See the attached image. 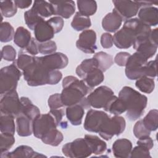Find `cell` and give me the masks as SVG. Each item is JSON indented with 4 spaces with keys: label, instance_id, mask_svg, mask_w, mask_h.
<instances>
[{
    "label": "cell",
    "instance_id": "obj_10",
    "mask_svg": "<svg viewBox=\"0 0 158 158\" xmlns=\"http://www.w3.org/2000/svg\"><path fill=\"white\" fill-rule=\"evenodd\" d=\"M57 126L54 117L49 112L40 114L33 121V133L36 138L41 139L49 131L57 128Z\"/></svg>",
    "mask_w": 158,
    "mask_h": 158
},
{
    "label": "cell",
    "instance_id": "obj_36",
    "mask_svg": "<svg viewBox=\"0 0 158 158\" xmlns=\"http://www.w3.org/2000/svg\"><path fill=\"white\" fill-rule=\"evenodd\" d=\"M98 67V62L94 57L86 59L83 60L81 64L77 66L76 69V73L81 79L83 78L86 73L91 69ZM99 68V67H98Z\"/></svg>",
    "mask_w": 158,
    "mask_h": 158
},
{
    "label": "cell",
    "instance_id": "obj_18",
    "mask_svg": "<svg viewBox=\"0 0 158 158\" xmlns=\"http://www.w3.org/2000/svg\"><path fill=\"white\" fill-rule=\"evenodd\" d=\"M158 9L153 6L140 8L138 12L139 19L144 24L149 26H156L158 23Z\"/></svg>",
    "mask_w": 158,
    "mask_h": 158
},
{
    "label": "cell",
    "instance_id": "obj_35",
    "mask_svg": "<svg viewBox=\"0 0 158 158\" xmlns=\"http://www.w3.org/2000/svg\"><path fill=\"white\" fill-rule=\"evenodd\" d=\"M135 86L139 91L144 93L150 94L154 89L155 82L152 78L143 76L136 80Z\"/></svg>",
    "mask_w": 158,
    "mask_h": 158
},
{
    "label": "cell",
    "instance_id": "obj_16",
    "mask_svg": "<svg viewBox=\"0 0 158 158\" xmlns=\"http://www.w3.org/2000/svg\"><path fill=\"white\" fill-rule=\"evenodd\" d=\"M54 10V15L59 17L69 19L75 12V5L73 1H49Z\"/></svg>",
    "mask_w": 158,
    "mask_h": 158
},
{
    "label": "cell",
    "instance_id": "obj_21",
    "mask_svg": "<svg viewBox=\"0 0 158 158\" xmlns=\"http://www.w3.org/2000/svg\"><path fill=\"white\" fill-rule=\"evenodd\" d=\"M2 158L4 157H44V155L35 152L30 146L27 145H21L18 146L12 152H7L1 154Z\"/></svg>",
    "mask_w": 158,
    "mask_h": 158
},
{
    "label": "cell",
    "instance_id": "obj_26",
    "mask_svg": "<svg viewBox=\"0 0 158 158\" xmlns=\"http://www.w3.org/2000/svg\"><path fill=\"white\" fill-rule=\"evenodd\" d=\"M85 139L86 140L90 147L92 153L96 155L103 154L107 149V144L105 141L100 139L98 136L92 135H86Z\"/></svg>",
    "mask_w": 158,
    "mask_h": 158
},
{
    "label": "cell",
    "instance_id": "obj_56",
    "mask_svg": "<svg viewBox=\"0 0 158 158\" xmlns=\"http://www.w3.org/2000/svg\"><path fill=\"white\" fill-rule=\"evenodd\" d=\"M14 2L17 7L20 9H26L30 7L32 4V1H25V0H15Z\"/></svg>",
    "mask_w": 158,
    "mask_h": 158
},
{
    "label": "cell",
    "instance_id": "obj_25",
    "mask_svg": "<svg viewBox=\"0 0 158 158\" xmlns=\"http://www.w3.org/2000/svg\"><path fill=\"white\" fill-rule=\"evenodd\" d=\"M20 99L21 103L20 114H22L26 115L33 121L36 117L40 115V111L38 107L35 106L28 98L21 97Z\"/></svg>",
    "mask_w": 158,
    "mask_h": 158
},
{
    "label": "cell",
    "instance_id": "obj_3",
    "mask_svg": "<svg viewBox=\"0 0 158 158\" xmlns=\"http://www.w3.org/2000/svg\"><path fill=\"white\" fill-rule=\"evenodd\" d=\"M118 98L122 99L127 106V118L136 120L141 117L147 106V97L130 86H124L118 93Z\"/></svg>",
    "mask_w": 158,
    "mask_h": 158
},
{
    "label": "cell",
    "instance_id": "obj_17",
    "mask_svg": "<svg viewBox=\"0 0 158 158\" xmlns=\"http://www.w3.org/2000/svg\"><path fill=\"white\" fill-rule=\"evenodd\" d=\"M34 34L38 42L43 43L53 38L55 33L48 22L44 20L36 26L34 29Z\"/></svg>",
    "mask_w": 158,
    "mask_h": 158
},
{
    "label": "cell",
    "instance_id": "obj_12",
    "mask_svg": "<svg viewBox=\"0 0 158 158\" xmlns=\"http://www.w3.org/2000/svg\"><path fill=\"white\" fill-rule=\"evenodd\" d=\"M109 117V115L104 111L89 109L86 115L84 128L89 132L99 133Z\"/></svg>",
    "mask_w": 158,
    "mask_h": 158
},
{
    "label": "cell",
    "instance_id": "obj_14",
    "mask_svg": "<svg viewBox=\"0 0 158 158\" xmlns=\"http://www.w3.org/2000/svg\"><path fill=\"white\" fill-rule=\"evenodd\" d=\"M38 59L41 64L49 70L64 69L69 63L67 56L62 52H54L38 57Z\"/></svg>",
    "mask_w": 158,
    "mask_h": 158
},
{
    "label": "cell",
    "instance_id": "obj_45",
    "mask_svg": "<svg viewBox=\"0 0 158 158\" xmlns=\"http://www.w3.org/2000/svg\"><path fill=\"white\" fill-rule=\"evenodd\" d=\"M133 133L135 136L139 139L142 137L150 136L151 131L145 127L142 120H139L134 125Z\"/></svg>",
    "mask_w": 158,
    "mask_h": 158
},
{
    "label": "cell",
    "instance_id": "obj_39",
    "mask_svg": "<svg viewBox=\"0 0 158 158\" xmlns=\"http://www.w3.org/2000/svg\"><path fill=\"white\" fill-rule=\"evenodd\" d=\"M24 19L26 25L31 30H34L36 26L44 20L31 9L24 13Z\"/></svg>",
    "mask_w": 158,
    "mask_h": 158
},
{
    "label": "cell",
    "instance_id": "obj_24",
    "mask_svg": "<svg viewBox=\"0 0 158 158\" xmlns=\"http://www.w3.org/2000/svg\"><path fill=\"white\" fill-rule=\"evenodd\" d=\"M104 79L103 72L98 67H95L89 70L82 79L91 89L99 85Z\"/></svg>",
    "mask_w": 158,
    "mask_h": 158
},
{
    "label": "cell",
    "instance_id": "obj_30",
    "mask_svg": "<svg viewBox=\"0 0 158 158\" xmlns=\"http://www.w3.org/2000/svg\"><path fill=\"white\" fill-rule=\"evenodd\" d=\"M104 110L114 115H119L127 111V106L122 99L115 96Z\"/></svg>",
    "mask_w": 158,
    "mask_h": 158
},
{
    "label": "cell",
    "instance_id": "obj_53",
    "mask_svg": "<svg viewBox=\"0 0 158 158\" xmlns=\"http://www.w3.org/2000/svg\"><path fill=\"white\" fill-rule=\"evenodd\" d=\"M136 143H137V145L143 146L149 150L151 149L154 146L153 139L149 136L139 138Z\"/></svg>",
    "mask_w": 158,
    "mask_h": 158
},
{
    "label": "cell",
    "instance_id": "obj_5",
    "mask_svg": "<svg viewBox=\"0 0 158 158\" xmlns=\"http://www.w3.org/2000/svg\"><path fill=\"white\" fill-rule=\"evenodd\" d=\"M21 75L22 73L15 62L2 68L0 71L1 95L15 90Z\"/></svg>",
    "mask_w": 158,
    "mask_h": 158
},
{
    "label": "cell",
    "instance_id": "obj_47",
    "mask_svg": "<svg viewBox=\"0 0 158 158\" xmlns=\"http://www.w3.org/2000/svg\"><path fill=\"white\" fill-rule=\"evenodd\" d=\"M16 51L13 46L6 45L3 46L1 50V58L13 62L15 60Z\"/></svg>",
    "mask_w": 158,
    "mask_h": 158
},
{
    "label": "cell",
    "instance_id": "obj_27",
    "mask_svg": "<svg viewBox=\"0 0 158 158\" xmlns=\"http://www.w3.org/2000/svg\"><path fill=\"white\" fill-rule=\"evenodd\" d=\"M31 9L43 18H47L54 15L52 5L46 1H35Z\"/></svg>",
    "mask_w": 158,
    "mask_h": 158
},
{
    "label": "cell",
    "instance_id": "obj_4",
    "mask_svg": "<svg viewBox=\"0 0 158 158\" xmlns=\"http://www.w3.org/2000/svg\"><path fill=\"white\" fill-rule=\"evenodd\" d=\"M51 70L44 67L35 56V60L28 68L23 71L24 80L30 86L49 85Z\"/></svg>",
    "mask_w": 158,
    "mask_h": 158
},
{
    "label": "cell",
    "instance_id": "obj_54",
    "mask_svg": "<svg viewBox=\"0 0 158 158\" xmlns=\"http://www.w3.org/2000/svg\"><path fill=\"white\" fill-rule=\"evenodd\" d=\"M34 38H31V41L28 44V45L24 49V50L28 52V54L32 55V56H35L38 54L39 51H38V42L35 40Z\"/></svg>",
    "mask_w": 158,
    "mask_h": 158
},
{
    "label": "cell",
    "instance_id": "obj_52",
    "mask_svg": "<svg viewBox=\"0 0 158 158\" xmlns=\"http://www.w3.org/2000/svg\"><path fill=\"white\" fill-rule=\"evenodd\" d=\"M113 36L109 33H104L101 36V44L103 48H110L113 46Z\"/></svg>",
    "mask_w": 158,
    "mask_h": 158
},
{
    "label": "cell",
    "instance_id": "obj_8",
    "mask_svg": "<svg viewBox=\"0 0 158 158\" xmlns=\"http://www.w3.org/2000/svg\"><path fill=\"white\" fill-rule=\"evenodd\" d=\"M148 59L138 52L130 55L125 65V73L130 80H138L143 76V68Z\"/></svg>",
    "mask_w": 158,
    "mask_h": 158
},
{
    "label": "cell",
    "instance_id": "obj_43",
    "mask_svg": "<svg viewBox=\"0 0 158 158\" xmlns=\"http://www.w3.org/2000/svg\"><path fill=\"white\" fill-rule=\"evenodd\" d=\"M15 138L14 135L1 133L0 136V149L1 154L8 152L9 149L14 145Z\"/></svg>",
    "mask_w": 158,
    "mask_h": 158
},
{
    "label": "cell",
    "instance_id": "obj_1",
    "mask_svg": "<svg viewBox=\"0 0 158 158\" xmlns=\"http://www.w3.org/2000/svg\"><path fill=\"white\" fill-rule=\"evenodd\" d=\"M63 89L60 93L62 102L64 106L80 104L84 109H89L90 106L86 95L92 89L86 85L83 80L73 76H67L62 80Z\"/></svg>",
    "mask_w": 158,
    "mask_h": 158
},
{
    "label": "cell",
    "instance_id": "obj_48",
    "mask_svg": "<svg viewBox=\"0 0 158 158\" xmlns=\"http://www.w3.org/2000/svg\"><path fill=\"white\" fill-rule=\"evenodd\" d=\"M143 76L154 78L157 76L156 60L148 62L143 68Z\"/></svg>",
    "mask_w": 158,
    "mask_h": 158
},
{
    "label": "cell",
    "instance_id": "obj_33",
    "mask_svg": "<svg viewBox=\"0 0 158 158\" xmlns=\"http://www.w3.org/2000/svg\"><path fill=\"white\" fill-rule=\"evenodd\" d=\"M93 57L96 59L99 69L103 72L109 69L114 63L112 56L103 51L96 53Z\"/></svg>",
    "mask_w": 158,
    "mask_h": 158
},
{
    "label": "cell",
    "instance_id": "obj_40",
    "mask_svg": "<svg viewBox=\"0 0 158 158\" xmlns=\"http://www.w3.org/2000/svg\"><path fill=\"white\" fill-rule=\"evenodd\" d=\"M14 29L10 23L2 22L0 27V40L2 43L10 41L14 37Z\"/></svg>",
    "mask_w": 158,
    "mask_h": 158
},
{
    "label": "cell",
    "instance_id": "obj_49",
    "mask_svg": "<svg viewBox=\"0 0 158 158\" xmlns=\"http://www.w3.org/2000/svg\"><path fill=\"white\" fill-rule=\"evenodd\" d=\"M130 157H151L149 150L139 145L135 146L131 151Z\"/></svg>",
    "mask_w": 158,
    "mask_h": 158
},
{
    "label": "cell",
    "instance_id": "obj_20",
    "mask_svg": "<svg viewBox=\"0 0 158 158\" xmlns=\"http://www.w3.org/2000/svg\"><path fill=\"white\" fill-rule=\"evenodd\" d=\"M112 148L115 157H129L132 150V143L126 138L118 139L113 143Z\"/></svg>",
    "mask_w": 158,
    "mask_h": 158
},
{
    "label": "cell",
    "instance_id": "obj_51",
    "mask_svg": "<svg viewBox=\"0 0 158 158\" xmlns=\"http://www.w3.org/2000/svg\"><path fill=\"white\" fill-rule=\"evenodd\" d=\"M130 54L127 52H120L114 57V62L118 66H125Z\"/></svg>",
    "mask_w": 158,
    "mask_h": 158
},
{
    "label": "cell",
    "instance_id": "obj_23",
    "mask_svg": "<svg viewBox=\"0 0 158 158\" xmlns=\"http://www.w3.org/2000/svg\"><path fill=\"white\" fill-rule=\"evenodd\" d=\"M84 114V108L80 104L67 106L65 110L67 119L72 125L75 126L79 125L81 123Z\"/></svg>",
    "mask_w": 158,
    "mask_h": 158
},
{
    "label": "cell",
    "instance_id": "obj_41",
    "mask_svg": "<svg viewBox=\"0 0 158 158\" xmlns=\"http://www.w3.org/2000/svg\"><path fill=\"white\" fill-rule=\"evenodd\" d=\"M35 60V56H31L23 52V51H20L19 52L17 59L15 62L17 67L21 69L22 71L28 68L31 64L34 62Z\"/></svg>",
    "mask_w": 158,
    "mask_h": 158
},
{
    "label": "cell",
    "instance_id": "obj_37",
    "mask_svg": "<svg viewBox=\"0 0 158 158\" xmlns=\"http://www.w3.org/2000/svg\"><path fill=\"white\" fill-rule=\"evenodd\" d=\"M158 110L157 109L151 110L142 120L145 127L150 131H156L157 129Z\"/></svg>",
    "mask_w": 158,
    "mask_h": 158
},
{
    "label": "cell",
    "instance_id": "obj_32",
    "mask_svg": "<svg viewBox=\"0 0 158 158\" xmlns=\"http://www.w3.org/2000/svg\"><path fill=\"white\" fill-rule=\"evenodd\" d=\"M91 22L89 17L81 15L78 12L75 13L71 22L72 27L76 31H82L91 27Z\"/></svg>",
    "mask_w": 158,
    "mask_h": 158
},
{
    "label": "cell",
    "instance_id": "obj_9",
    "mask_svg": "<svg viewBox=\"0 0 158 158\" xmlns=\"http://www.w3.org/2000/svg\"><path fill=\"white\" fill-rule=\"evenodd\" d=\"M126 127L125 120L123 117L114 115L109 118L99 131L100 136L105 140L110 139L114 135H120Z\"/></svg>",
    "mask_w": 158,
    "mask_h": 158
},
{
    "label": "cell",
    "instance_id": "obj_55",
    "mask_svg": "<svg viewBox=\"0 0 158 158\" xmlns=\"http://www.w3.org/2000/svg\"><path fill=\"white\" fill-rule=\"evenodd\" d=\"M157 35H158V28H156L154 30H151L149 36V41L156 46H158Z\"/></svg>",
    "mask_w": 158,
    "mask_h": 158
},
{
    "label": "cell",
    "instance_id": "obj_29",
    "mask_svg": "<svg viewBox=\"0 0 158 158\" xmlns=\"http://www.w3.org/2000/svg\"><path fill=\"white\" fill-rule=\"evenodd\" d=\"M78 12L86 17L94 15L97 10V3L91 0H78L77 1Z\"/></svg>",
    "mask_w": 158,
    "mask_h": 158
},
{
    "label": "cell",
    "instance_id": "obj_15",
    "mask_svg": "<svg viewBox=\"0 0 158 158\" xmlns=\"http://www.w3.org/2000/svg\"><path fill=\"white\" fill-rule=\"evenodd\" d=\"M115 10L120 16L122 20H127L135 16L139 9L136 1L114 0L112 1Z\"/></svg>",
    "mask_w": 158,
    "mask_h": 158
},
{
    "label": "cell",
    "instance_id": "obj_7",
    "mask_svg": "<svg viewBox=\"0 0 158 158\" xmlns=\"http://www.w3.org/2000/svg\"><path fill=\"white\" fill-rule=\"evenodd\" d=\"M114 96V93L110 88L101 86L91 92L86 98L91 107L104 109Z\"/></svg>",
    "mask_w": 158,
    "mask_h": 158
},
{
    "label": "cell",
    "instance_id": "obj_19",
    "mask_svg": "<svg viewBox=\"0 0 158 158\" xmlns=\"http://www.w3.org/2000/svg\"><path fill=\"white\" fill-rule=\"evenodd\" d=\"M122 23V18L115 9H113L111 12L108 13L103 18L102 20V27L104 30L113 33L118 30Z\"/></svg>",
    "mask_w": 158,
    "mask_h": 158
},
{
    "label": "cell",
    "instance_id": "obj_34",
    "mask_svg": "<svg viewBox=\"0 0 158 158\" xmlns=\"http://www.w3.org/2000/svg\"><path fill=\"white\" fill-rule=\"evenodd\" d=\"M63 139L64 136L62 133L57 128H55L44 135L41 140L46 144L52 146H57L63 141Z\"/></svg>",
    "mask_w": 158,
    "mask_h": 158
},
{
    "label": "cell",
    "instance_id": "obj_44",
    "mask_svg": "<svg viewBox=\"0 0 158 158\" xmlns=\"http://www.w3.org/2000/svg\"><path fill=\"white\" fill-rule=\"evenodd\" d=\"M57 50V46L54 41L49 40L43 43H38L39 52L42 54H51L54 53Z\"/></svg>",
    "mask_w": 158,
    "mask_h": 158
},
{
    "label": "cell",
    "instance_id": "obj_50",
    "mask_svg": "<svg viewBox=\"0 0 158 158\" xmlns=\"http://www.w3.org/2000/svg\"><path fill=\"white\" fill-rule=\"evenodd\" d=\"M47 22L53 28L55 33L60 32L62 30L64 24V22L62 18L59 16L53 17L48 20Z\"/></svg>",
    "mask_w": 158,
    "mask_h": 158
},
{
    "label": "cell",
    "instance_id": "obj_11",
    "mask_svg": "<svg viewBox=\"0 0 158 158\" xmlns=\"http://www.w3.org/2000/svg\"><path fill=\"white\" fill-rule=\"evenodd\" d=\"M1 96L0 101L1 114H8L17 117L20 113V99L16 90H14Z\"/></svg>",
    "mask_w": 158,
    "mask_h": 158
},
{
    "label": "cell",
    "instance_id": "obj_22",
    "mask_svg": "<svg viewBox=\"0 0 158 158\" xmlns=\"http://www.w3.org/2000/svg\"><path fill=\"white\" fill-rule=\"evenodd\" d=\"M16 131L20 136H28L33 133V120L23 114L16 117Z\"/></svg>",
    "mask_w": 158,
    "mask_h": 158
},
{
    "label": "cell",
    "instance_id": "obj_2",
    "mask_svg": "<svg viewBox=\"0 0 158 158\" xmlns=\"http://www.w3.org/2000/svg\"><path fill=\"white\" fill-rule=\"evenodd\" d=\"M151 27L143 23L138 18L126 20L123 27L113 36L114 45L120 49H127L133 46L135 40L149 36Z\"/></svg>",
    "mask_w": 158,
    "mask_h": 158
},
{
    "label": "cell",
    "instance_id": "obj_46",
    "mask_svg": "<svg viewBox=\"0 0 158 158\" xmlns=\"http://www.w3.org/2000/svg\"><path fill=\"white\" fill-rule=\"evenodd\" d=\"M48 103L50 110L59 109L64 107V105L61 100L60 94L59 93H55L51 95L48 99Z\"/></svg>",
    "mask_w": 158,
    "mask_h": 158
},
{
    "label": "cell",
    "instance_id": "obj_13",
    "mask_svg": "<svg viewBox=\"0 0 158 158\" xmlns=\"http://www.w3.org/2000/svg\"><path fill=\"white\" fill-rule=\"evenodd\" d=\"M96 42V32L93 30H85L80 34L76 42V46L85 53L94 54L97 49Z\"/></svg>",
    "mask_w": 158,
    "mask_h": 158
},
{
    "label": "cell",
    "instance_id": "obj_28",
    "mask_svg": "<svg viewBox=\"0 0 158 158\" xmlns=\"http://www.w3.org/2000/svg\"><path fill=\"white\" fill-rule=\"evenodd\" d=\"M30 32L23 27H19L15 32L14 37V43L20 48L24 49L31 40Z\"/></svg>",
    "mask_w": 158,
    "mask_h": 158
},
{
    "label": "cell",
    "instance_id": "obj_42",
    "mask_svg": "<svg viewBox=\"0 0 158 158\" xmlns=\"http://www.w3.org/2000/svg\"><path fill=\"white\" fill-rule=\"evenodd\" d=\"M0 7L1 15L5 17H13L17 12V7L15 4L14 1H1Z\"/></svg>",
    "mask_w": 158,
    "mask_h": 158
},
{
    "label": "cell",
    "instance_id": "obj_38",
    "mask_svg": "<svg viewBox=\"0 0 158 158\" xmlns=\"http://www.w3.org/2000/svg\"><path fill=\"white\" fill-rule=\"evenodd\" d=\"M157 49V46L153 44L148 39L138 45L135 50L148 59L156 54Z\"/></svg>",
    "mask_w": 158,
    "mask_h": 158
},
{
    "label": "cell",
    "instance_id": "obj_6",
    "mask_svg": "<svg viewBox=\"0 0 158 158\" xmlns=\"http://www.w3.org/2000/svg\"><path fill=\"white\" fill-rule=\"evenodd\" d=\"M62 153L67 157H87L92 154L91 149L85 138H77L62 146Z\"/></svg>",
    "mask_w": 158,
    "mask_h": 158
},
{
    "label": "cell",
    "instance_id": "obj_31",
    "mask_svg": "<svg viewBox=\"0 0 158 158\" xmlns=\"http://www.w3.org/2000/svg\"><path fill=\"white\" fill-rule=\"evenodd\" d=\"M14 118V116L10 115L1 114L0 130L1 133L14 135L16 128Z\"/></svg>",
    "mask_w": 158,
    "mask_h": 158
}]
</instances>
